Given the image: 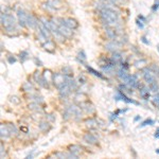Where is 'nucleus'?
<instances>
[{"mask_svg":"<svg viewBox=\"0 0 159 159\" xmlns=\"http://www.w3.org/2000/svg\"><path fill=\"white\" fill-rule=\"evenodd\" d=\"M0 24H1L2 29L19 25L17 17H15L12 13H9V14L7 13H1V15H0Z\"/></svg>","mask_w":159,"mask_h":159,"instance_id":"1","label":"nucleus"},{"mask_svg":"<svg viewBox=\"0 0 159 159\" xmlns=\"http://www.w3.org/2000/svg\"><path fill=\"white\" fill-rule=\"evenodd\" d=\"M16 11V17H17V20H18V25L22 29H25L27 27V20H28V16H29V13L27 10H25L24 7H16L15 9Z\"/></svg>","mask_w":159,"mask_h":159,"instance_id":"2","label":"nucleus"},{"mask_svg":"<svg viewBox=\"0 0 159 159\" xmlns=\"http://www.w3.org/2000/svg\"><path fill=\"white\" fill-rule=\"evenodd\" d=\"M141 72H142V78H143V80H144V82H145L147 85H151V84L157 82V76H156L155 73H154L153 71L148 68V66L147 68L143 69V70H141Z\"/></svg>","mask_w":159,"mask_h":159,"instance_id":"3","label":"nucleus"},{"mask_svg":"<svg viewBox=\"0 0 159 159\" xmlns=\"http://www.w3.org/2000/svg\"><path fill=\"white\" fill-rule=\"evenodd\" d=\"M122 47H123V45L120 43L118 40H108V42L104 45V49L106 50L107 52H110V53L121 51Z\"/></svg>","mask_w":159,"mask_h":159,"instance_id":"4","label":"nucleus"},{"mask_svg":"<svg viewBox=\"0 0 159 159\" xmlns=\"http://www.w3.org/2000/svg\"><path fill=\"white\" fill-rule=\"evenodd\" d=\"M67 81V76L65 75L63 72H54L53 73V79H52V83L56 88H60L61 86H63L64 84Z\"/></svg>","mask_w":159,"mask_h":159,"instance_id":"5","label":"nucleus"},{"mask_svg":"<svg viewBox=\"0 0 159 159\" xmlns=\"http://www.w3.org/2000/svg\"><path fill=\"white\" fill-rule=\"evenodd\" d=\"M57 30H58V32H60L61 34H63L67 39H72L74 37V34H75V30L70 29V28L67 27L66 25H61Z\"/></svg>","mask_w":159,"mask_h":159,"instance_id":"6","label":"nucleus"},{"mask_svg":"<svg viewBox=\"0 0 159 159\" xmlns=\"http://www.w3.org/2000/svg\"><path fill=\"white\" fill-rule=\"evenodd\" d=\"M38 22H39V18L37 16H35L34 14H32V13H29V16H28V20H27L28 29L35 31L38 27Z\"/></svg>","mask_w":159,"mask_h":159,"instance_id":"7","label":"nucleus"},{"mask_svg":"<svg viewBox=\"0 0 159 159\" xmlns=\"http://www.w3.org/2000/svg\"><path fill=\"white\" fill-rule=\"evenodd\" d=\"M56 43H56L53 38H51V39H48L45 43H43L42 48L49 53H54L56 50Z\"/></svg>","mask_w":159,"mask_h":159,"instance_id":"8","label":"nucleus"},{"mask_svg":"<svg viewBox=\"0 0 159 159\" xmlns=\"http://www.w3.org/2000/svg\"><path fill=\"white\" fill-rule=\"evenodd\" d=\"M80 106H81V108L83 109V111L87 115H93L94 112H96V108H94V106L88 101V100L84 102V103L80 104Z\"/></svg>","mask_w":159,"mask_h":159,"instance_id":"9","label":"nucleus"},{"mask_svg":"<svg viewBox=\"0 0 159 159\" xmlns=\"http://www.w3.org/2000/svg\"><path fill=\"white\" fill-rule=\"evenodd\" d=\"M40 10L45 13L46 15L47 14H50V15H54L56 12V10L54 9V7H52L50 6L49 3H48V1L46 0V1H43L42 3H40Z\"/></svg>","mask_w":159,"mask_h":159,"instance_id":"10","label":"nucleus"},{"mask_svg":"<svg viewBox=\"0 0 159 159\" xmlns=\"http://www.w3.org/2000/svg\"><path fill=\"white\" fill-rule=\"evenodd\" d=\"M83 140L85 141L86 143H88L89 145H97L99 143L98 138L92 134V133H86V134L83 136Z\"/></svg>","mask_w":159,"mask_h":159,"instance_id":"11","label":"nucleus"},{"mask_svg":"<svg viewBox=\"0 0 159 159\" xmlns=\"http://www.w3.org/2000/svg\"><path fill=\"white\" fill-rule=\"evenodd\" d=\"M51 129H52V125H51V122H49L48 120H40L38 122V130L39 132L48 133Z\"/></svg>","mask_w":159,"mask_h":159,"instance_id":"12","label":"nucleus"},{"mask_svg":"<svg viewBox=\"0 0 159 159\" xmlns=\"http://www.w3.org/2000/svg\"><path fill=\"white\" fill-rule=\"evenodd\" d=\"M64 25H66L67 27H69L72 30H78L80 27L79 21L75 18L72 17H67V18H64Z\"/></svg>","mask_w":159,"mask_h":159,"instance_id":"13","label":"nucleus"},{"mask_svg":"<svg viewBox=\"0 0 159 159\" xmlns=\"http://www.w3.org/2000/svg\"><path fill=\"white\" fill-rule=\"evenodd\" d=\"M116 76L121 82H123V83H126L127 80H129V72H127V70H125V69L120 67L116 71Z\"/></svg>","mask_w":159,"mask_h":159,"instance_id":"14","label":"nucleus"},{"mask_svg":"<svg viewBox=\"0 0 159 159\" xmlns=\"http://www.w3.org/2000/svg\"><path fill=\"white\" fill-rule=\"evenodd\" d=\"M0 132H1L0 133V136H1L2 140H7V139H9V138L12 137L9 126H7V124H4V123H2V124L0 125Z\"/></svg>","mask_w":159,"mask_h":159,"instance_id":"15","label":"nucleus"},{"mask_svg":"<svg viewBox=\"0 0 159 159\" xmlns=\"http://www.w3.org/2000/svg\"><path fill=\"white\" fill-rule=\"evenodd\" d=\"M84 124H85V126L87 127L88 129H97L99 127V120L94 119V118H89V119L85 120V122H84Z\"/></svg>","mask_w":159,"mask_h":159,"instance_id":"16","label":"nucleus"},{"mask_svg":"<svg viewBox=\"0 0 159 159\" xmlns=\"http://www.w3.org/2000/svg\"><path fill=\"white\" fill-rule=\"evenodd\" d=\"M150 91H151V89H150V87H148V85H141L139 87V94H140V97H141V99H143V100H148L150 99Z\"/></svg>","mask_w":159,"mask_h":159,"instance_id":"17","label":"nucleus"},{"mask_svg":"<svg viewBox=\"0 0 159 159\" xmlns=\"http://www.w3.org/2000/svg\"><path fill=\"white\" fill-rule=\"evenodd\" d=\"M48 3L50 4L52 7H54L56 11H61V10L64 9L65 7V3H64V0H47Z\"/></svg>","mask_w":159,"mask_h":159,"instance_id":"18","label":"nucleus"},{"mask_svg":"<svg viewBox=\"0 0 159 159\" xmlns=\"http://www.w3.org/2000/svg\"><path fill=\"white\" fill-rule=\"evenodd\" d=\"M34 90H35L34 85H33L31 82H28V81L25 82L21 85V87H20V91L25 92V93H30V92H33Z\"/></svg>","mask_w":159,"mask_h":159,"instance_id":"19","label":"nucleus"},{"mask_svg":"<svg viewBox=\"0 0 159 159\" xmlns=\"http://www.w3.org/2000/svg\"><path fill=\"white\" fill-rule=\"evenodd\" d=\"M52 38L57 43H65L66 40H67V38L64 36L63 34H61V33L58 32V30L57 31H54V32H52Z\"/></svg>","mask_w":159,"mask_h":159,"instance_id":"20","label":"nucleus"},{"mask_svg":"<svg viewBox=\"0 0 159 159\" xmlns=\"http://www.w3.org/2000/svg\"><path fill=\"white\" fill-rule=\"evenodd\" d=\"M33 79H34V82L37 84L38 86L43 87V73L40 72L39 70H36L34 73H33Z\"/></svg>","mask_w":159,"mask_h":159,"instance_id":"21","label":"nucleus"},{"mask_svg":"<svg viewBox=\"0 0 159 159\" xmlns=\"http://www.w3.org/2000/svg\"><path fill=\"white\" fill-rule=\"evenodd\" d=\"M68 151L70 153L74 154V155H76L78 157H80L82 152H83V148H82V147H80V145H78V144H72V145H69V147H68Z\"/></svg>","mask_w":159,"mask_h":159,"instance_id":"22","label":"nucleus"},{"mask_svg":"<svg viewBox=\"0 0 159 159\" xmlns=\"http://www.w3.org/2000/svg\"><path fill=\"white\" fill-rule=\"evenodd\" d=\"M134 67L140 69V70H143L144 68L148 67V61L145 58H140V60L136 61L134 63Z\"/></svg>","mask_w":159,"mask_h":159,"instance_id":"23","label":"nucleus"},{"mask_svg":"<svg viewBox=\"0 0 159 159\" xmlns=\"http://www.w3.org/2000/svg\"><path fill=\"white\" fill-rule=\"evenodd\" d=\"M28 108H29L31 111H34V112L43 111V108H42V106H40V104L36 103V102H31V103L28 105Z\"/></svg>","mask_w":159,"mask_h":159,"instance_id":"24","label":"nucleus"},{"mask_svg":"<svg viewBox=\"0 0 159 159\" xmlns=\"http://www.w3.org/2000/svg\"><path fill=\"white\" fill-rule=\"evenodd\" d=\"M61 72L65 74L66 76H68V78H73V69L71 66L69 65H65L61 67Z\"/></svg>","mask_w":159,"mask_h":159,"instance_id":"25","label":"nucleus"},{"mask_svg":"<svg viewBox=\"0 0 159 159\" xmlns=\"http://www.w3.org/2000/svg\"><path fill=\"white\" fill-rule=\"evenodd\" d=\"M111 58L115 61H116L117 64H120L122 61H124V58H123V54L121 53V51H117V52L111 53Z\"/></svg>","mask_w":159,"mask_h":159,"instance_id":"26","label":"nucleus"},{"mask_svg":"<svg viewBox=\"0 0 159 159\" xmlns=\"http://www.w3.org/2000/svg\"><path fill=\"white\" fill-rule=\"evenodd\" d=\"M7 126H9V129H10V132H11V135H12V137H16V136H18L19 134V130L18 129H17L16 126H15V124L14 123H11V122H7Z\"/></svg>","mask_w":159,"mask_h":159,"instance_id":"27","label":"nucleus"},{"mask_svg":"<svg viewBox=\"0 0 159 159\" xmlns=\"http://www.w3.org/2000/svg\"><path fill=\"white\" fill-rule=\"evenodd\" d=\"M86 54H85V52H84V50H81V51H79V53H78V56H76V60H78L79 63H81V64H83V65H86Z\"/></svg>","mask_w":159,"mask_h":159,"instance_id":"28","label":"nucleus"},{"mask_svg":"<svg viewBox=\"0 0 159 159\" xmlns=\"http://www.w3.org/2000/svg\"><path fill=\"white\" fill-rule=\"evenodd\" d=\"M127 1L129 0H108V2L109 3H111L112 6H115V7H123L124 4H126L127 3Z\"/></svg>","mask_w":159,"mask_h":159,"instance_id":"29","label":"nucleus"},{"mask_svg":"<svg viewBox=\"0 0 159 159\" xmlns=\"http://www.w3.org/2000/svg\"><path fill=\"white\" fill-rule=\"evenodd\" d=\"M85 67H86V69L88 70V72H91L93 75H96V76H98V78H100V79H102V80H104L105 78H104V75L102 73H100L99 71H97V70H94L93 68L92 67H89L88 65H85Z\"/></svg>","mask_w":159,"mask_h":159,"instance_id":"30","label":"nucleus"},{"mask_svg":"<svg viewBox=\"0 0 159 159\" xmlns=\"http://www.w3.org/2000/svg\"><path fill=\"white\" fill-rule=\"evenodd\" d=\"M29 52L25 50H22L21 52H19V58L21 61V63H25L27 60H29Z\"/></svg>","mask_w":159,"mask_h":159,"instance_id":"31","label":"nucleus"},{"mask_svg":"<svg viewBox=\"0 0 159 159\" xmlns=\"http://www.w3.org/2000/svg\"><path fill=\"white\" fill-rule=\"evenodd\" d=\"M148 68H150L151 70L155 73V75L159 79V64H151V65L148 66Z\"/></svg>","mask_w":159,"mask_h":159,"instance_id":"32","label":"nucleus"},{"mask_svg":"<svg viewBox=\"0 0 159 159\" xmlns=\"http://www.w3.org/2000/svg\"><path fill=\"white\" fill-rule=\"evenodd\" d=\"M148 87H150L151 91L155 92V93L159 92V84H158V82H155V83L151 84V85H148Z\"/></svg>","mask_w":159,"mask_h":159,"instance_id":"33","label":"nucleus"},{"mask_svg":"<svg viewBox=\"0 0 159 159\" xmlns=\"http://www.w3.org/2000/svg\"><path fill=\"white\" fill-rule=\"evenodd\" d=\"M78 81V83H79V85H85V84H87V79H86V76L84 75V74H80V76H79V79L76 80Z\"/></svg>","mask_w":159,"mask_h":159,"instance_id":"34","label":"nucleus"},{"mask_svg":"<svg viewBox=\"0 0 159 159\" xmlns=\"http://www.w3.org/2000/svg\"><path fill=\"white\" fill-rule=\"evenodd\" d=\"M153 104L159 109V92H157V93L153 97Z\"/></svg>","mask_w":159,"mask_h":159,"instance_id":"35","label":"nucleus"},{"mask_svg":"<svg viewBox=\"0 0 159 159\" xmlns=\"http://www.w3.org/2000/svg\"><path fill=\"white\" fill-rule=\"evenodd\" d=\"M45 119L48 120L49 122H54L56 118L53 114H47V115H45Z\"/></svg>","mask_w":159,"mask_h":159,"instance_id":"36","label":"nucleus"},{"mask_svg":"<svg viewBox=\"0 0 159 159\" xmlns=\"http://www.w3.org/2000/svg\"><path fill=\"white\" fill-rule=\"evenodd\" d=\"M154 123H155V121L152 119H147L145 121H143L142 123L140 124V127H142V126H145V125H153Z\"/></svg>","mask_w":159,"mask_h":159,"instance_id":"37","label":"nucleus"},{"mask_svg":"<svg viewBox=\"0 0 159 159\" xmlns=\"http://www.w3.org/2000/svg\"><path fill=\"white\" fill-rule=\"evenodd\" d=\"M10 101H11L13 104H19L20 103V99L16 96L10 97Z\"/></svg>","mask_w":159,"mask_h":159,"instance_id":"38","label":"nucleus"},{"mask_svg":"<svg viewBox=\"0 0 159 159\" xmlns=\"http://www.w3.org/2000/svg\"><path fill=\"white\" fill-rule=\"evenodd\" d=\"M7 61H9V64H11V65H13L14 63H16V57H15L14 55H12V54H10L9 56H7Z\"/></svg>","mask_w":159,"mask_h":159,"instance_id":"39","label":"nucleus"},{"mask_svg":"<svg viewBox=\"0 0 159 159\" xmlns=\"http://www.w3.org/2000/svg\"><path fill=\"white\" fill-rule=\"evenodd\" d=\"M136 25H137L138 27L140 28V29H143V28H144V22L141 21V20H140V19H138V18L136 19Z\"/></svg>","mask_w":159,"mask_h":159,"instance_id":"40","label":"nucleus"},{"mask_svg":"<svg viewBox=\"0 0 159 159\" xmlns=\"http://www.w3.org/2000/svg\"><path fill=\"white\" fill-rule=\"evenodd\" d=\"M141 42H142L143 43H145V45H148V46H150V45H151V43L147 39V37H145V36H142V37H141Z\"/></svg>","mask_w":159,"mask_h":159,"instance_id":"41","label":"nucleus"},{"mask_svg":"<svg viewBox=\"0 0 159 159\" xmlns=\"http://www.w3.org/2000/svg\"><path fill=\"white\" fill-rule=\"evenodd\" d=\"M138 19H140L141 21H143L144 24H147V18H145V17L143 16V15H141V14L138 15Z\"/></svg>","mask_w":159,"mask_h":159,"instance_id":"42","label":"nucleus"},{"mask_svg":"<svg viewBox=\"0 0 159 159\" xmlns=\"http://www.w3.org/2000/svg\"><path fill=\"white\" fill-rule=\"evenodd\" d=\"M151 9H152V11H153V12L157 11V10L159 9V4H158V3H155L152 7H151Z\"/></svg>","mask_w":159,"mask_h":159,"instance_id":"43","label":"nucleus"},{"mask_svg":"<svg viewBox=\"0 0 159 159\" xmlns=\"http://www.w3.org/2000/svg\"><path fill=\"white\" fill-rule=\"evenodd\" d=\"M34 61H35V64H36V66H43L42 61H40L39 60H37V58H34Z\"/></svg>","mask_w":159,"mask_h":159,"instance_id":"44","label":"nucleus"},{"mask_svg":"<svg viewBox=\"0 0 159 159\" xmlns=\"http://www.w3.org/2000/svg\"><path fill=\"white\" fill-rule=\"evenodd\" d=\"M154 137H155V138H159V127H157V129L155 130V134H154Z\"/></svg>","mask_w":159,"mask_h":159,"instance_id":"45","label":"nucleus"},{"mask_svg":"<svg viewBox=\"0 0 159 159\" xmlns=\"http://www.w3.org/2000/svg\"><path fill=\"white\" fill-rule=\"evenodd\" d=\"M138 120H140V116H137V117H136L135 119H134V121H135V122H137Z\"/></svg>","mask_w":159,"mask_h":159,"instance_id":"46","label":"nucleus"},{"mask_svg":"<svg viewBox=\"0 0 159 159\" xmlns=\"http://www.w3.org/2000/svg\"><path fill=\"white\" fill-rule=\"evenodd\" d=\"M156 153L159 154V148H157V150H156Z\"/></svg>","mask_w":159,"mask_h":159,"instance_id":"47","label":"nucleus"},{"mask_svg":"<svg viewBox=\"0 0 159 159\" xmlns=\"http://www.w3.org/2000/svg\"><path fill=\"white\" fill-rule=\"evenodd\" d=\"M157 49H158V51H159V45L157 46Z\"/></svg>","mask_w":159,"mask_h":159,"instance_id":"48","label":"nucleus"}]
</instances>
